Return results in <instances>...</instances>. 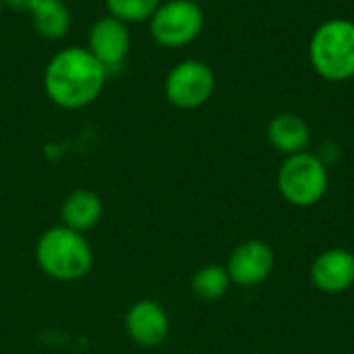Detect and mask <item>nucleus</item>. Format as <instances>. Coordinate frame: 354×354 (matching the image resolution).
<instances>
[{
    "mask_svg": "<svg viewBox=\"0 0 354 354\" xmlns=\"http://www.w3.org/2000/svg\"><path fill=\"white\" fill-rule=\"evenodd\" d=\"M106 66L85 48L66 46L50 56L41 85L46 97L62 110H83L91 106L108 83Z\"/></svg>",
    "mask_w": 354,
    "mask_h": 354,
    "instance_id": "obj_1",
    "label": "nucleus"
},
{
    "mask_svg": "<svg viewBox=\"0 0 354 354\" xmlns=\"http://www.w3.org/2000/svg\"><path fill=\"white\" fill-rule=\"evenodd\" d=\"M309 62L313 71L332 83L354 79V21L334 17L315 27L309 39Z\"/></svg>",
    "mask_w": 354,
    "mask_h": 354,
    "instance_id": "obj_2",
    "label": "nucleus"
},
{
    "mask_svg": "<svg viewBox=\"0 0 354 354\" xmlns=\"http://www.w3.org/2000/svg\"><path fill=\"white\" fill-rule=\"evenodd\" d=\"M35 259L46 276L58 282H75L89 274L93 266V251L81 232L60 224L48 228L39 236L35 245Z\"/></svg>",
    "mask_w": 354,
    "mask_h": 354,
    "instance_id": "obj_3",
    "label": "nucleus"
},
{
    "mask_svg": "<svg viewBox=\"0 0 354 354\" xmlns=\"http://www.w3.org/2000/svg\"><path fill=\"white\" fill-rule=\"evenodd\" d=\"M278 191L295 207H311L319 203L330 187L328 164L311 151L286 156L278 168Z\"/></svg>",
    "mask_w": 354,
    "mask_h": 354,
    "instance_id": "obj_4",
    "label": "nucleus"
},
{
    "mask_svg": "<svg viewBox=\"0 0 354 354\" xmlns=\"http://www.w3.org/2000/svg\"><path fill=\"white\" fill-rule=\"evenodd\" d=\"M151 39L166 50L191 46L205 27V12L195 0H162L147 21Z\"/></svg>",
    "mask_w": 354,
    "mask_h": 354,
    "instance_id": "obj_5",
    "label": "nucleus"
},
{
    "mask_svg": "<svg viewBox=\"0 0 354 354\" xmlns=\"http://www.w3.org/2000/svg\"><path fill=\"white\" fill-rule=\"evenodd\" d=\"M216 91L214 68L199 58L176 62L164 79V95L178 110H197L205 106Z\"/></svg>",
    "mask_w": 354,
    "mask_h": 354,
    "instance_id": "obj_6",
    "label": "nucleus"
},
{
    "mask_svg": "<svg viewBox=\"0 0 354 354\" xmlns=\"http://www.w3.org/2000/svg\"><path fill=\"white\" fill-rule=\"evenodd\" d=\"M131 25L110 15H104L91 23L85 48L106 66L108 73H116L124 66L131 52Z\"/></svg>",
    "mask_w": 354,
    "mask_h": 354,
    "instance_id": "obj_7",
    "label": "nucleus"
},
{
    "mask_svg": "<svg viewBox=\"0 0 354 354\" xmlns=\"http://www.w3.org/2000/svg\"><path fill=\"white\" fill-rule=\"evenodd\" d=\"M274 266H276L274 249L259 239H251V241L241 243L230 253L226 272L232 284L249 288V286H257L266 282L272 276Z\"/></svg>",
    "mask_w": 354,
    "mask_h": 354,
    "instance_id": "obj_8",
    "label": "nucleus"
},
{
    "mask_svg": "<svg viewBox=\"0 0 354 354\" xmlns=\"http://www.w3.org/2000/svg\"><path fill=\"white\" fill-rule=\"evenodd\" d=\"M124 328L129 338L139 346H158L168 338L170 317L166 309L151 299L137 301L124 317Z\"/></svg>",
    "mask_w": 354,
    "mask_h": 354,
    "instance_id": "obj_9",
    "label": "nucleus"
},
{
    "mask_svg": "<svg viewBox=\"0 0 354 354\" xmlns=\"http://www.w3.org/2000/svg\"><path fill=\"white\" fill-rule=\"evenodd\" d=\"M311 282L319 292L340 295L354 284V253L342 247L319 253L311 263Z\"/></svg>",
    "mask_w": 354,
    "mask_h": 354,
    "instance_id": "obj_10",
    "label": "nucleus"
},
{
    "mask_svg": "<svg viewBox=\"0 0 354 354\" xmlns=\"http://www.w3.org/2000/svg\"><path fill=\"white\" fill-rule=\"evenodd\" d=\"M266 135H268L270 145L284 156L307 151V145L311 143V129L307 120L295 112L276 114L268 122Z\"/></svg>",
    "mask_w": 354,
    "mask_h": 354,
    "instance_id": "obj_11",
    "label": "nucleus"
},
{
    "mask_svg": "<svg viewBox=\"0 0 354 354\" xmlns=\"http://www.w3.org/2000/svg\"><path fill=\"white\" fill-rule=\"evenodd\" d=\"M102 214H104V203L100 195L89 189L73 191L60 207L62 226L77 230L81 234L95 228L102 220Z\"/></svg>",
    "mask_w": 354,
    "mask_h": 354,
    "instance_id": "obj_12",
    "label": "nucleus"
},
{
    "mask_svg": "<svg viewBox=\"0 0 354 354\" xmlns=\"http://www.w3.org/2000/svg\"><path fill=\"white\" fill-rule=\"evenodd\" d=\"M27 15L33 31L48 41L62 39L73 25L71 8L64 0H33Z\"/></svg>",
    "mask_w": 354,
    "mask_h": 354,
    "instance_id": "obj_13",
    "label": "nucleus"
},
{
    "mask_svg": "<svg viewBox=\"0 0 354 354\" xmlns=\"http://www.w3.org/2000/svg\"><path fill=\"white\" fill-rule=\"evenodd\" d=\"M230 276L224 266H203L191 280V290L203 301H216L228 292Z\"/></svg>",
    "mask_w": 354,
    "mask_h": 354,
    "instance_id": "obj_14",
    "label": "nucleus"
},
{
    "mask_svg": "<svg viewBox=\"0 0 354 354\" xmlns=\"http://www.w3.org/2000/svg\"><path fill=\"white\" fill-rule=\"evenodd\" d=\"M162 0H104L106 15L127 23V25H139L147 23Z\"/></svg>",
    "mask_w": 354,
    "mask_h": 354,
    "instance_id": "obj_15",
    "label": "nucleus"
},
{
    "mask_svg": "<svg viewBox=\"0 0 354 354\" xmlns=\"http://www.w3.org/2000/svg\"><path fill=\"white\" fill-rule=\"evenodd\" d=\"M2 4L10 10H19V12H27L33 4V0H2Z\"/></svg>",
    "mask_w": 354,
    "mask_h": 354,
    "instance_id": "obj_16",
    "label": "nucleus"
},
{
    "mask_svg": "<svg viewBox=\"0 0 354 354\" xmlns=\"http://www.w3.org/2000/svg\"><path fill=\"white\" fill-rule=\"evenodd\" d=\"M2 8H4V4H2V0H0V12H2Z\"/></svg>",
    "mask_w": 354,
    "mask_h": 354,
    "instance_id": "obj_17",
    "label": "nucleus"
},
{
    "mask_svg": "<svg viewBox=\"0 0 354 354\" xmlns=\"http://www.w3.org/2000/svg\"><path fill=\"white\" fill-rule=\"evenodd\" d=\"M64 2H68V0H64Z\"/></svg>",
    "mask_w": 354,
    "mask_h": 354,
    "instance_id": "obj_18",
    "label": "nucleus"
}]
</instances>
